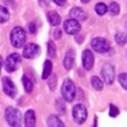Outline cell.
I'll use <instances>...</instances> for the list:
<instances>
[{
    "mask_svg": "<svg viewBox=\"0 0 127 127\" xmlns=\"http://www.w3.org/2000/svg\"><path fill=\"white\" fill-rule=\"evenodd\" d=\"M5 118L11 127H21L22 114L19 109L9 106L5 110Z\"/></svg>",
    "mask_w": 127,
    "mask_h": 127,
    "instance_id": "cell-1",
    "label": "cell"
},
{
    "mask_svg": "<svg viewBox=\"0 0 127 127\" xmlns=\"http://www.w3.org/2000/svg\"><path fill=\"white\" fill-rule=\"evenodd\" d=\"M10 39H11L12 45L15 48H18V49L22 48L26 41V33L24 29L21 27H15L11 32Z\"/></svg>",
    "mask_w": 127,
    "mask_h": 127,
    "instance_id": "cell-2",
    "label": "cell"
},
{
    "mask_svg": "<svg viewBox=\"0 0 127 127\" xmlns=\"http://www.w3.org/2000/svg\"><path fill=\"white\" fill-rule=\"evenodd\" d=\"M62 94L65 101L71 102L75 97V86L71 79L66 78L64 79L62 85Z\"/></svg>",
    "mask_w": 127,
    "mask_h": 127,
    "instance_id": "cell-3",
    "label": "cell"
},
{
    "mask_svg": "<svg viewBox=\"0 0 127 127\" xmlns=\"http://www.w3.org/2000/svg\"><path fill=\"white\" fill-rule=\"evenodd\" d=\"M72 117L77 124H82L87 118V111L84 105L76 104L72 108Z\"/></svg>",
    "mask_w": 127,
    "mask_h": 127,
    "instance_id": "cell-4",
    "label": "cell"
},
{
    "mask_svg": "<svg viewBox=\"0 0 127 127\" xmlns=\"http://www.w3.org/2000/svg\"><path fill=\"white\" fill-rule=\"evenodd\" d=\"M21 63V57L19 54H11L10 56L7 57L6 62H5V69L8 72H13L15 71Z\"/></svg>",
    "mask_w": 127,
    "mask_h": 127,
    "instance_id": "cell-5",
    "label": "cell"
},
{
    "mask_svg": "<svg viewBox=\"0 0 127 127\" xmlns=\"http://www.w3.org/2000/svg\"><path fill=\"white\" fill-rule=\"evenodd\" d=\"M91 47L97 53H106L110 49L109 42L103 38H95L91 41Z\"/></svg>",
    "mask_w": 127,
    "mask_h": 127,
    "instance_id": "cell-6",
    "label": "cell"
},
{
    "mask_svg": "<svg viewBox=\"0 0 127 127\" xmlns=\"http://www.w3.org/2000/svg\"><path fill=\"white\" fill-rule=\"evenodd\" d=\"M101 76L105 83H107V84L112 83L114 80V76H115V71H114L113 65L110 64H105L101 68Z\"/></svg>",
    "mask_w": 127,
    "mask_h": 127,
    "instance_id": "cell-7",
    "label": "cell"
},
{
    "mask_svg": "<svg viewBox=\"0 0 127 127\" xmlns=\"http://www.w3.org/2000/svg\"><path fill=\"white\" fill-rule=\"evenodd\" d=\"M64 30L68 35H74V34L78 33L79 30H80L79 22L74 20V19L65 20L64 23Z\"/></svg>",
    "mask_w": 127,
    "mask_h": 127,
    "instance_id": "cell-8",
    "label": "cell"
},
{
    "mask_svg": "<svg viewBox=\"0 0 127 127\" xmlns=\"http://www.w3.org/2000/svg\"><path fill=\"white\" fill-rule=\"evenodd\" d=\"M40 47L34 43H29L24 47L23 56L27 59H34L40 54Z\"/></svg>",
    "mask_w": 127,
    "mask_h": 127,
    "instance_id": "cell-9",
    "label": "cell"
},
{
    "mask_svg": "<svg viewBox=\"0 0 127 127\" xmlns=\"http://www.w3.org/2000/svg\"><path fill=\"white\" fill-rule=\"evenodd\" d=\"M2 85H3L4 92L8 96L15 97V95L17 94V88H16L14 82L9 77H3V79H2Z\"/></svg>",
    "mask_w": 127,
    "mask_h": 127,
    "instance_id": "cell-10",
    "label": "cell"
},
{
    "mask_svg": "<svg viewBox=\"0 0 127 127\" xmlns=\"http://www.w3.org/2000/svg\"><path fill=\"white\" fill-rule=\"evenodd\" d=\"M94 63V56L90 50H84L82 53V65L84 69L89 70L92 68Z\"/></svg>",
    "mask_w": 127,
    "mask_h": 127,
    "instance_id": "cell-11",
    "label": "cell"
},
{
    "mask_svg": "<svg viewBox=\"0 0 127 127\" xmlns=\"http://www.w3.org/2000/svg\"><path fill=\"white\" fill-rule=\"evenodd\" d=\"M69 16L71 17V19H74L76 21H82L86 18V14L84 13V11L78 7H74L69 11Z\"/></svg>",
    "mask_w": 127,
    "mask_h": 127,
    "instance_id": "cell-12",
    "label": "cell"
},
{
    "mask_svg": "<svg viewBox=\"0 0 127 127\" xmlns=\"http://www.w3.org/2000/svg\"><path fill=\"white\" fill-rule=\"evenodd\" d=\"M36 125V115L34 110L29 109L25 113V127H35Z\"/></svg>",
    "mask_w": 127,
    "mask_h": 127,
    "instance_id": "cell-13",
    "label": "cell"
},
{
    "mask_svg": "<svg viewBox=\"0 0 127 127\" xmlns=\"http://www.w3.org/2000/svg\"><path fill=\"white\" fill-rule=\"evenodd\" d=\"M74 64V52L72 50H68L64 59V65L66 69L72 68Z\"/></svg>",
    "mask_w": 127,
    "mask_h": 127,
    "instance_id": "cell-14",
    "label": "cell"
},
{
    "mask_svg": "<svg viewBox=\"0 0 127 127\" xmlns=\"http://www.w3.org/2000/svg\"><path fill=\"white\" fill-rule=\"evenodd\" d=\"M48 20L49 22L53 25V26H58L61 24V16L56 12V11H50L47 14Z\"/></svg>",
    "mask_w": 127,
    "mask_h": 127,
    "instance_id": "cell-15",
    "label": "cell"
},
{
    "mask_svg": "<svg viewBox=\"0 0 127 127\" xmlns=\"http://www.w3.org/2000/svg\"><path fill=\"white\" fill-rule=\"evenodd\" d=\"M48 126L49 127H64L62 120L57 115H50L48 118Z\"/></svg>",
    "mask_w": 127,
    "mask_h": 127,
    "instance_id": "cell-16",
    "label": "cell"
},
{
    "mask_svg": "<svg viewBox=\"0 0 127 127\" xmlns=\"http://www.w3.org/2000/svg\"><path fill=\"white\" fill-rule=\"evenodd\" d=\"M52 68H53V64H52V62L47 60L44 64V69H43V74H42V77L43 79H47L49 78V76L51 75L52 73Z\"/></svg>",
    "mask_w": 127,
    "mask_h": 127,
    "instance_id": "cell-17",
    "label": "cell"
},
{
    "mask_svg": "<svg viewBox=\"0 0 127 127\" xmlns=\"http://www.w3.org/2000/svg\"><path fill=\"white\" fill-rule=\"evenodd\" d=\"M91 85L93 86L94 89L96 90H101L103 88V82L102 80L97 77V76H92L91 77Z\"/></svg>",
    "mask_w": 127,
    "mask_h": 127,
    "instance_id": "cell-18",
    "label": "cell"
},
{
    "mask_svg": "<svg viewBox=\"0 0 127 127\" xmlns=\"http://www.w3.org/2000/svg\"><path fill=\"white\" fill-rule=\"evenodd\" d=\"M22 81H23L25 90H26L27 92L30 93V92L33 90V83H32V81H31V79H30L28 76L23 75V77H22Z\"/></svg>",
    "mask_w": 127,
    "mask_h": 127,
    "instance_id": "cell-19",
    "label": "cell"
},
{
    "mask_svg": "<svg viewBox=\"0 0 127 127\" xmlns=\"http://www.w3.org/2000/svg\"><path fill=\"white\" fill-rule=\"evenodd\" d=\"M115 41L118 45L124 46L127 43V35L124 33H118L115 35Z\"/></svg>",
    "mask_w": 127,
    "mask_h": 127,
    "instance_id": "cell-20",
    "label": "cell"
},
{
    "mask_svg": "<svg viewBox=\"0 0 127 127\" xmlns=\"http://www.w3.org/2000/svg\"><path fill=\"white\" fill-rule=\"evenodd\" d=\"M107 10H109V13H110L112 16H116L117 14H119L120 7H119L118 3H116V2H111L110 5H109V8H107Z\"/></svg>",
    "mask_w": 127,
    "mask_h": 127,
    "instance_id": "cell-21",
    "label": "cell"
},
{
    "mask_svg": "<svg viewBox=\"0 0 127 127\" xmlns=\"http://www.w3.org/2000/svg\"><path fill=\"white\" fill-rule=\"evenodd\" d=\"M95 12L98 14V15H100V16H102V15H104L106 12H107V6L104 4V3H97L96 5H95Z\"/></svg>",
    "mask_w": 127,
    "mask_h": 127,
    "instance_id": "cell-22",
    "label": "cell"
},
{
    "mask_svg": "<svg viewBox=\"0 0 127 127\" xmlns=\"http://www.w3.org/2000/svg\"><path fill=\"white\" fill-rule=\"evenodd\" d=\"M9 19V12L4 6H0V23L6 22Z\"/></svg>",
    "mask_w": 127,
    "mask_h": 127,
    "instance_id": "cell-23",
    "label": "cell"
},
{
    "mask_svg": "<svg viewBox=\"0 0 127 127\" xmlns=\"http://www.w3.org/2000/svg\"><path fill=\"white\" fill-rule=\"evenodd\" d=\"M118 81L124 89H127V73H121L118 76Z\"/></svg>",
    "mask_w": 127,
    "mask_h": 127,
    "instance_id": "cell-24",
    "label": "cell"
},
{
    "mask_svg": "<svg viewBox=\"0 0 127 127\" xmlns=\"http://www.w3.org/2000/svg\"><path fill=\"white\" fill-rule=\"evenodd\" d=\"M56 46L53 42H49L48 44V54L51 58H55L56 57Z\"/></svg>",
    "mask_w": 127,
    "mask_h": 127,
    "instance_id": "cell-25",
    "label": "cell"
},
{
    "mask_svg": "<svg viewBox=\"0 0 127 127\" xmlns=\"http://www.w3.org/2000/svg\"><path fill=\"white\" fill-rule=\"evenodd\" d=\"M56 108L58 109L59 113H61V114H64V111H65V106H64V102L62 101V99H58V100H57Z\"/></svg>",
    "mask_w": 127,
    "mask_h": 127,
    "instance_id": "cell-26",
    "label": "cell"
},
{
    "mask_svg": "<svg viewBox=\"0 0 127 127\" xmlns=\"http://www.w3.org/2000/svg\"><path fill=\"white\" fill-rule=\"evenodd\" d=\"M49 77H50V78H49V81H48L49 86H50L51 90H54L55 87H56V85H57V76H56L55 74H52V75L49 76Z\"/></svg>",
    "mask_w": 127,
    "mask_h": 127,
    "instance_id": "cell-27",
    "label": "cell"
},
{
    "mask_svg": "<svg viewBox=\"0 0 127 127\" xmlns=\"http://www.w3.org/2000/svg\"><path fill=\"white\" fill-rule=\"evenodd\" d=\"M119 113V109L114 105V104H110L109 105V115L111 117H116Z\"/></svg>",
    "mask_w": 127,
    "mask_h": 127,
    "instance_id": "cell-28",
    "label": "cell"
},
{
    "mask_svg": "<svg viewBox=\"0 0 127 127\" xmlns=\"http://www.w3.org/2000/svg\"><path fill=\"white\" fill-rule=\"evenodd\" d=\"M62 35H63V32H62L60 29L56 30V31H55V33H54V37H55V39H56V40H59V39H61Z\"/></svg>",
    "mask_w": 127,
    "mask_h": 127,
    "instance_id": "cell-29",
    "label": "cell"
},
{
    "mask_svg": "<svg viewBox=\"0 0 127 127\" xmlns=\"http://www.w3.org/2000/svg\"><path fill=\"white\" fill-rule=\"evenodd\" d=\"M28 30H29V32L30 33H35L36 32V25L34 24V23H30L29 25H28Z\"/></svg>",
    "mask_w": 127,
    "mask_h": 127,
    "instance_id": "cell-30",
    "label": "cell"
},
{
    "mask_svg": "<svg viewBox=\"0 0 127 127\" xmlns=\"http://www.w3.org/2000/svg\"><path fill=\"white\" fill-rule=\"evenodd\" d=\"M65 1H66V0H54V2H55L57 5H59V6L64 5V4L65 3Z\"/></svg>",
    "mask_w": 127,
    "mask_h": 127,
    "instance_id": "cell-31",
    "label": "cell"
},
{
    "mask_svg": "<svg viewBox=\"0 0 127 127\" xmlns=\"http://www.w3.org/2000/svg\"><path fill=\"white\" fill-rule=\"evenodd\" d=\"M49 2H50V0H39V3H40L42 6H46V5H48Z\"/></svg>",
    "mask_w": 127,
    "mask_h": 127,
    "instance_id": "cell-32",
    "label": "cell"
},
{
    "mask_svg": "<svg viewBox=\"0 0 127 127\" xmlns=\"http://www.w3.org/2000/svg\"><path fill=\"white\" fill-rule=\"evenodd\" d=\"M2 63H3V61H2V58L0 56V70H1V67H2Z\"/></svg>",
    "mask_w": 127,
    "mask_h": 127,
    "instance_id": "cell-33",
    "label": "cell"
},
{
    "mask_svg": "<svg viewBox=\"0 0 127 127\" xmlns=\"http://www.w3.org/2000/svg\"><path fill=\"white\" fill-rule=\"evenodd\" d=\"M80 1H81L82 3H84V4H85V3H87V2H89V0H80Z\"/></svg>",
    "mask_w": 127,
    "mask_h": 127,
    "instance_id": "cell-34",
    "label": "cell"
}]
</instances>
